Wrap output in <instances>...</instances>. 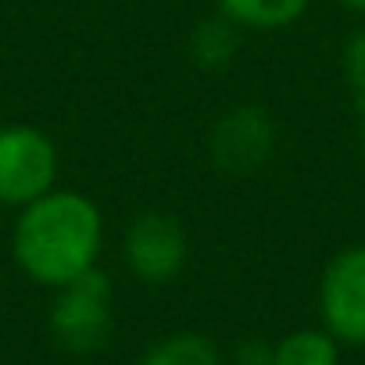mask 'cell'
<instances>
[{
    "label": "cell",
    "instance_id": "obj_1",
    "mask_svg": "<svg viewBox=\"0 0 365 365\" xmlns=\"http://www.w3.org/2000/svg\"><path fill=\"white\" fill-rule=\"evenodd\" d=\"M104 219L101 208L79 194L54 187L33 205L19 208L15 222V262L40 287H65L90 272L101 258Z\"/></svg>",
    "mask_w": 365,
    "mask_h": 365
},
{
    "label": "cell",
    "instance_id": "obj_2",
    "mask_svg": "<svg viewBox=\"0 0 365 365\" xmlns=\"http://www.w3.org/2000/svg\"><path fill=\"white\" fill-rule=\"evenodd\" d=\"M58 147L36 125L0 129V205L26 208L58 187Z\"/></svg>",
    "mask_w": 365,
    "mask_h": 365
},
{
    "label": "cell",
    "instance_id": "obj_3",
    "mask_svg": "<svg viewBox=\"0 0 365 365\" xmlns=\"http://www.w3.org/2000/svg\"><path fill=\"white\" fill-rule=\"evenodd\" d=\"M51 329L58 344L76 354H90L104 347L111 333V283L97 265L76 276L72 283L58 287V297L51 308Z\"/></svg>",
    "mask_w": 365,
    "mask_h": 365
},
{
    "label": "cell",
    "instance_id": "obj_4",
    "mask_svg": "<svg viewBox=\"0 0 365 365\" xmlns=\"http://www.w3.org/2000/svg\"><path fill=\"white\" fill-rule=\"evenodd\" d=\"M322 326L351 347H365V244L329 258L319 283Z\"/></svg>",
    "mask_w": 365,
    "mask_h": 365
},
{
    "label": "cell",
    "instance_id": "obj_5",
    "mask_svg": "<svg viewBox=\"0 0 365 365\" xmlns=\"http://www.w3.org/2000/svg\"><path fill=\"white\" fill-rule=\"evenodd\" d=\"M125 265L140 283L161 287L179 276L187 265V233L172 215L143 212L125 230Z\"/></svg>",
    "mask_w": 365,
    "mask_h": 365
},
{
    "label": "cell",
    "instance_id": "obj_6",
    "mask_svg": "<svg viewBox=\"0 0 365 365\" xmlns=\"http://www.w3.org/2000/svg\"><path fill=\"white\" fill-rule=\"evenodd\" d=\"M272 147H276L272 118L262 108H255V104H244V108L226 111L215 122V129H212V158L230 175H251V172H258L269 161Z\"/></svg>",
    "mask_w": 365,
    "mask_h": 365
},
{
    "label": "cell",
    "instance_id": "obj_7",
    "mask_svg": "<svg viewBox=\"0 0 365 365\" xmlns=\"http://www.w3.org/2000/svg\"><path fill=\"white\" fill-rule=\"evenodd\" d=\"M215 4L219 15H226L237 29H258V33L287 29L308 11V0H215Z\"/></svg>",
    "mask_w": 365,
    "mask_h": 365
},
{
    "label": "cell",
    "instance_id": "obj_8",
    "mask_svg": "<svg viewBox=\"0 0 365 365\" xmlns=\"http://www.w3.org/2000/svg\"><path fill=\"white\" fill-rule=\"evenodd\" d=\"M272 365H340V340L329 329H294L272 344Z\"/></svg>",
    "mask_w": 365,
    "mask_h": 365
},
{
    "label": "cell",
    "instance_id": "obj_9",
    "mask_svg": "<svg viewBox=\"0 0 365 365\" xmlns=\"http://www.w3.org/2000/svg\"><path fill=\"white\" fill-rule=\"evenodd\" d=\"M140 365H222V354L201 333H172L150 344Z\"/></svg>",
    "mask_w": 365,
    "mask_h": 365
},
{
    "label": "cell",
    "instance_id": "obj_10",
    "mask_svg": "<svg viewBox=\"0 0 365 365\" xmlns=\"http://www.w3.org/2000/svg\"><path fill=\"white\" fill-rule=\"evenodd\" d=\"M237 47H240V36H237V26L226 15L201 22L194 29V36H190V54H194V61L201 68H222V65H230L233 54H237Z\"/></svg>",
    "mask_w": 365,
    "mask_h": 365
},
{
    "label": "cell",
    "instance_id": "obj_11",
    "mask_svg": "<svg viewBox=\"0 0 365 365\" xmlns=\"http://www.w3.org/2000/svg\"><path fill=\"white\" fill-rule=\"evenodd\" d=\"M344 79L358 108H365V29H358L344 43Z\"/></svg>",
    "mask_w": 365,
    "mask_h": 365
},
{
    "label": "cell",
    "instance_id": "obj_12",
    "mask_svg": "<svg viewBox=\"0 0 365 365\" xmlns=\"http://www.w3.org/2000/svg\"><path fill=\"white\" fill-rule=\"evenodd\" d=\"M237 365H272V347L262 340H247L237 351Z\"/></svg>",
    "mask_w": 365,
    "mask_h": 365
},
{
    "label": "cell",
    "instance_id": "obj_13",
    "mask_svg": "<svg viewBox=\"0 0 365 365\" xmlns=\"http://www.w3.org/2000/svg\"><path fill=\"white\" fill-rule=\"evenodd\" d=\"M340 4H347V8H354V11H365V0H340Z\"/></svg>",
    "mask_w": 365,
    "mask_h": 365
},
{
    "label": "cell",
    "instance_id": "obj_14",
    "mask_svg": "<svg viewBox=\"0 0 365 365\" xmlns=\"http://www.w3.org/2000/svg\"><path fill=\"white\" fill-rule=\"evenodd\" d=\"M361 111V158H365V108H358Z\"/></svg>",
    "mask_w": 365,
    "mask_h": 365
}]
</instances>
